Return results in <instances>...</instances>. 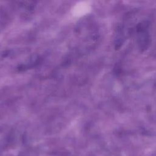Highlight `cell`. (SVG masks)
Masks as SVG:
<instances>
[]
</instances>
